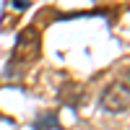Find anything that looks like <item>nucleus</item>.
<instances>
[{
    "instance_id": "obj_1",
    "label": "nucleus",
    "mask_w": 130,
    "mask_h": 130,
    "mask_svg": "<svg viewBox=\"0 0 130 130\" xmlns=\"http://www.w3.org/2000/svg\"><path fill=\"white\" fill-rule=\"evenodd\" d=\"M39 52H42V39H39V29L37 26H26L21 31V37L16 42L13 52H10V60L5 65V78L8 81H16V78H24V73L39 60Z\"/></svg>"
},
{
    "instance_id": "obj_3",
    "label": "nucleus",
    "mask_w": 130,
    "mask_h": 130,
    "mask_svg": "<svg viewBox=\"0 0 130 130\" xmlns=\"http://www.w3.org/2000/svg\"><path fill=\"white\" fill-rule=\"evenodd\" d=\"M34 130H60L57 112H44V115H39L37 122H34Z\"/></svg>"
},
{
    "instance_id": "obj_2",
    "label": "nucleus",
    "mask_w": 130,
    "mask_h": 130,
    "mask_svg": "<svg viewBox=\"0 0 130 130\" xmlns=\"http://www.w3.org/2000/svg\"><path fill=\"white\" fill-rule=\"evenodd\" d=\"M127 102H130V94L125 91V86L120 81L112 83L109 89L102 94V107L107 112H125L127 109Z\"/></svg>"
},
{
    "instance_id": "obj_4",
    "label": "nucleus",
    "mask_w": 130,
    "mask_h": 130,
    "mask_svg": "<svg viewBox=\"0 0 130 130\" xmlns=\"http://www.w3.org/2000/svg\"><path fill=\"white\" fill-rule=\"evenodd\" d=\"M120 83H122V86H125V91H127V94H130V70H127V73H125V78H122V81H120Z\"/></svg>"
}]
</instances>
